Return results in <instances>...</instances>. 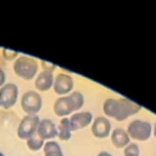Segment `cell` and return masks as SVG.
Instances as JSON below:
<instances>
[{"label": "cell", "instance_id": "6da1fadb", "mask_svg": "<svg viewBox=\"0 0 156 156\" xmlns=\"http://www.w3.org/2000/svg\"><path fill=\"white\" fill-rule=\"evenodd\" d=\"M102 110L105 116L122 122L129 116L138 113L141 110V106L126 98H108L104 101Z\"/></svg>", "mask_w": 156, "mask_h": 156}, {"label": "cell", "instance_id": "7a4b0ae2", "mask_svg": "<svg viewBox=\"0 0 156 156\" xmlns=\"http://www.w3.org/2000/svg\"><path fill=\"white\" fill-rule=\"evenodd\" d=\"M84 105V96L80 91H72L68 95L60 96L54 102V112L56 116L63 118L76 111L80 110Z\"/></svg>", "mask_w": 156, "mask_h": 156}, {"label": "cell", "instance_id": "3957f363", "mask_svg": "<svg viewBox=\"0 0 156 156\" xmlns=\"http://www.w3.org/2000/svg\"><path fill=\"white\" fill-rule=\"evenodd\" d=\"M39 69V63L35 58L21 55L15 60L13 63V72L17 77L24 79V80H30L33 79Z\"/></svg>", "mask_w": 156, "mask_h": 156}, {"label": "cell", "instance_id": "277c9868", "mask_svg": "<svg viewBox=\"0 0 156 156\" xmlns=\"http://www.w3.org/2000/svg\"><path fill=\"white\" fill-rule=\"evenodd\" d=\"M127 133H128L129 138H132V139H135L139 141H145L151 136L152 126L147 121L134 119L128 124Z\"/></svg>", "mask_w": 156, "mask_h": 156}, {"label": "cell", "instance_id": "5b68a950", "mask_svg": "<svg viewBox=\"0 0 156 156\" xmlns=\"http://www.w3.org/2000/svg\"><path fill=\"white\" fill-rule=\"evenodd\" d=\"M40 118L37 115H27L24 116L17 128V135L22 140H27L34 134H37V129L39 126Z\"/></svg>", "mask_w": 156, "mask_h": 156}, {"label": "cell", "instance_id": "8992f818", "mask_svg": "<svg viewBox=\"0 0 156 156\" xmlns=\"http://www.w3.org/2000/svg\"><path fill=\"white\" fill-rule=\"evenodd\" d=\"M43 106V99L34 90L26 91L21 98V107L27 115H37Z\"/></svg>", "mask_w": 156, "mask_h": 156}, {"label": "cell", "instance_id": "52a82bcc", "mask_svg": "<svg viewBox=\"0 0 156 156\" xmlns=\"http://www.w3.org/2000/svg\"><path fill=\"white\" fill-rule=\"evenodd\" d=\"M18 99V87L15 83H5L0 88V107L11 108Z\"/></svg>", "mask_w": 156, "mask_h": 156}, {"label": "cell", "instance_id": "ba28073f", "mask_svg": "<svg viewBox=\"0 0 156 156\" xmlns=\"http://www.w3.org/2000/svg\"><path fill=\"white\" fill-rule=\"evenodd\" d=\"M73 87H74L73 78L67 73H58L54 78L52 88L57 95H61V96L68 95L69 93H72Z\"/></svg>", "mask_w": 156, "mask_h": 156}, {"label": "cell", "instance_id": "9c48e42d", "mask_svg": "<svg viewBox=\"0 0 156 156\" xmlns=\"http://www.w3.org/2000/svg\"><path fill=\"white\" fill-rule=\"evenodd\" d=\"M91 133L95 138L99 139L107 138L111 134V122L108 121V118L104 116H99L94 118L91 124Z\"/></svg>", "mask_w": 156, "mask_h": 156}, {"label": "cell", "instance_id": "30bf717a", "mask_svg": "<svg viewBox=\"0 0 156 156\" xmlns=\"http://www.w3.org/2000/svg\"><path fill=\"white\" fill-rule=\"evenodd\" d=\"M69 126L71 130L76 132L78 129L85 128L87 126H90L93 122V115L89 111H83V112H74L69 118Z\"/></svg>", "mask_w": 156, "mask_h": 156}, {"label": "cell", "instance_id": "8fae6325", "mask_svg": "<svg viewBox=\"0 0 156 156\" xmlns=\"http://www.w3.org/2000/svg\"><path fill=\"white\" fill-rule=\"evenodd\" d=\"M37 134L43 139V140H51L55 136H57V127L56 124L49 119V118H44L40 119L38 129H37Z\"/></svg>", "mask_w": 156, "mask_h": 156}, {"label": "cell", "instance_id": "7c38bea8", "mask_svg": "<svg viewBox=\"0 0 156 156\" xmlns=\"http://www.w3.org/2000/svg\"><path fill=\"white\" fill-rule=\"evenodd\" d=\"M52 84H54V74L46 71L40 72L34 80L35 89L39 91H48L49 89L52 88Z\"/></svg>", "mask_w": 156, "mask_h": 156}, {"label": "cell", "instance_id": "4fadbf2b", "mask_svg": "<svg viewBox=\"0 0 156 156\" xmlns=\"http://www.w3.org/2000/svg\"><path fill=\"white\" fill-rule=\"evenodd\" d=\"M110 136H111V141L113 146L117 149H124L130 143V138L127 130H124L123 128H115L112 133L110 134Z\"/></svg>", "mask_w": 156, "mask_h": 156}, {"label": "cell", "instance_id": "5bb4252c", "mask_svg": "<svg viewBox=\"0 0 156 156\" xmlns=\"http://www.w3.org/2000/svg\"><path fill=\"white\" fill-rule=\"evenodd\" d=\"M57 136L66 141L69 140L72 136V130H71V126H69V119L68 117H63L60 121V124L57 126Z\"/></svg>", "mask_w": 156, "mask_h": 156}, {"label": "cell", "instance_id": "9a60e30c", "mask_svg": "<svg viewBox=\"0 0 156 156\" xmlns=\"http://www.w3.org/2000/svg\"><path fill=\"white\" fill-rule=\"evenodd\" d=\"M43 149H44V156H65L63 151L57 141L49 140V141L44 143Z\"/></svg>", "mask_w": 156, "mask_h": 156}, {"label": "cell", "instance_id": "2e32d148", "mask_svg": "<svg viewBox=\"0 0 156 156\" xmlns=\"http://www.w3.org/2000/svg\"><path fill=\"white\" fill-rule=\"evenodd\" d=\"M26 141H27L28 149L32 150V151H38V150L43 149V146H44V140H43L38 134H34L33 136H30V138L27 139Z\"/></svg>", "mask_w": 156, "mask_h": 156}, {"label": "cell", "instance_id": "e0dca14e", "mask_svg": "<svg viewBox=\"0 0 156 156\" xmlns=\"http://www.w3.org/2000/svg\"><path fill=\"white\" fill-rule=\"evenodd\" d=\"M123 155H124V156H140L139 146H138L135 143H129V144L124 147Z\"/></svg>", "mask_w": 156, "mask_h": 156}, {"label": "cell", "instance_id": "ac0fdd59", "mask_svg": "<svg viewBox=\"0 0 156 156\" xmlns=\"http://www.w3.org/2000/svg\"><path fill=\"white\" fill-rule=\"evenodd\" d=\"M2 56L6 61H12V60L18 57V52L13 51V50H10V49H2Z\"/></svg>", "mask_w": 156, "mask_h": 156}, {"label": "cell", "instance_id": "d6986e66", "mask_svg": "<svg viewBox=\"0 0 156 156\" xmlns=\"http://www.w3.org/2000/svg\"><path fill=\"white\" fill-rule=\"evenodd\" d=\"M41 66H43V71H46V72H54L56 69V66L52 65V63H49L46 61H41Z\"/></svg>", "mask_w": 156, "mask_h": 156}, {"label": "cell", "instance_id": "ffe728a7", "mask_svg": "<svg viewBox=\"0 0 156 156\" xmlns=\"http://www.w3.org/2000/svg\"><path fill=\"white\" fill-rule=\"evenodd\" d=\"M5 80H6V74H5V71L2 68H0V88L5 84Z\"/></svg>", "mask_w": 156, "mask_h": 156}, {"label": "cell", "instance_id": "44dd1931", "mask_svg": "<svg viewBox=\"0 0 156 156\" xmlns=\"http://www.w3.org/2000/svg\"><path fill=\"white\" fill-rule=\"evenodd\" d=\"M98 156H112V155L110 152H107V151H101V152L98 154Z\"/></svg>", "mask_w": 156, "mask_h": 156}, {"label": "cell", "instance_id": "7402d4cb", "mask_svg": "<svg viewBox=\"0 0 156 156\" xmlns=\"http://www.w3.org/2000/svg\"><path fill=\"white\" fill-rule=\"evenodd\" d=\"M152 134L155 135V138H156V123L152 126Z\"/></svg>", "mask_w": 156, "mask_h": 156}, {"label": "cell", "instance_id": "603a6c76", "mask_svg": "<svg viewBox=\"0 0 156 156\" xmlns=\"http://www.w3.org/2000/svg\"><path fill=\"white\" fill-rule=\"evenodd\" d=\"M0 156H5V155H4V154H2V152H0Z\"/></svg>", "mask_w": 156, "mask_h": 156}]
</instances>
